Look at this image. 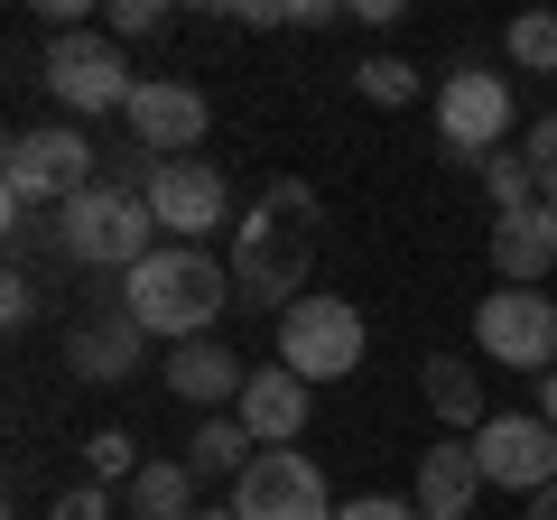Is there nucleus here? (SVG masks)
<instances>
[{
  "label": "nucleus",
  "instance_id": "nucleus-14",
  "mask_svg": "<svg viewBox=\"0 0 557 520\" xmlns=\"http://www.w3.org/2000/svg\"><path fill=\"white\" fill-rule=\"evenodd\" d=\"M168 391H177L186 409H205V419H223V400H242V381H251V362L233 354V344L223 335H196V344H177V354H168Z\"/></svg>",
  "mask_w": 557,
  "mask_h": 520
},
{
  "label": "nucleus",
  "instance_id": "nucleus-8",
  "mask_svg": "<svg viewBox=\"0 0 557 520\" xmlns=\"http://www.w3.org/2000/svg\"><path fill=\"white\" fill-rule=\"evenodd\" d=\"M474 344L502 362V372H557V298L548 288H493L474 307Z\"/></svg>",
  "mask_w": 557,
  "mask_h": 520
},
{
  "label": "nucleus",
  "instance_id": "nucleus-11",
  "mask_svg": "<svg viewBox=\"0 0 557 520\" xmlns=\"http://www.w3.org/2000/svg\"><path fill=\"white\" fill-rule=\"evenodd\" d=\"M233 511L242 520H335V502H325V474L298 446H270V456H251V474L233 483Z\"/></svg>",
  "mask_w": 557,
  "mask_h": 520
},
{
  "label": "nucleus",
  "instance_id": "nucleus-30",
  "mask_svg": "<svg viewBox=\"0 0 557 520\" xmlns=\"http://www.w3.org/2000/svg\"><path fill=\"white\" fill-rule=\"evenodd\" d=\"M539 419H548V428H557V372H548V381H539Z\"/></svg>",
  "mask_w": 557,
  "mask_h": 520
},
{
  "label": "nucleus",
  "instance_id": "nucleus-31",
  "mask_svg": "<svg viewBox=\"0 0 557 520\" xmlns=\"http://www.w3.org/2000/svg\"><path fill=\"white\" fill-rule=\"evenodd\" d=\"M530 520H557V483H548V493H539V502H530Z\"/></svg>",
  "mask_w": 557,
  "mask_h": 520
},
{
  "label": "nucleus",
  "instance_id": "nucleus-22",
  "mask_svg": "<svg viewBox=\"0 0 557 520\" xmlns=\"http://www.w3.org/2000/svg\"><path fill=\"white\" fill-rule=\"evenodd\" d=\"M483 196H493V214H530V205H548L520 149H493V159H483Z\"/></svg>",
  "mask_w": 557,
  "mask_h": 520
},
{
  "label": "nucleus",
  "instance_id": "nucleus-17",
  "mask_svg": "<svg viewBox=\"0 0 557 520\" xmlns=\"http://www.w3.org/2000/svg\"><path fill=\"white\" fill-rule=\"evenodd\" d=\"M474 493H483V465H474V446H428L418 456V520H465L474 511Z\"/></svg>",
  "mask_w": 557,
  "mask_h": 520
},
{
  "label": "nucleus",
  "instance_id": "nucleus-13",
  "mask_svg": "<svg viewBox=\"0 0 557 520\" xmlns=\"http://www.w3.org/2000/svg\"><path fill=\"white\" fill-rule=\"evenodd\" d=\"M139 344H149V335H139V325H131V307H84V317L75 325H65V372H75V381H131L139 372Z\"/></svg>",
  "mask_w": 557,
  "mask_h": 520
},
{
  "label": "nucleus",
  "instance_id": "nucleus-24",
  "mask_svg": "<svg viewBox=\"0 0 557 520\" xmlns=\"http://www.w3.org/2000/svg\"><path fill=\"white\" fill-rule=\"evenodd\" d=\"M520 159H530V177H539V196L557 205V112H539L530 131H520Z\"/></svg>",
  "mask_w": 557,
  "mask_h": 520
},
{
  "label": "nucleus",
  "instance_id": "nucleus-12",
  "mask_svg": "<svg viewBox=\"0 0 557 520\" xmlns=\"http://www.w3.org/2000/svg\"><path fill=\"white\" fill-rule=\"evenodd\" d=\"M205 131H214V102H205L196 84H177V75H139V94H131V140L149 149V159H196Z\"/></svg>",
  "mask_w": 557,
  "mask_h": 520
},
{
  "label": "nucleus",
  "instance_id": "nucleus-2",
  "mask_svg": "<svg viewBox=\"0 0 557 520\" xmlns=\"http://www.w3.org/2000/svg\"><path fill=\"white\" fill-rule=\"evenodd\" d=\"M233 298H242V288H233V260H214L205 242H159V251L121 280L131 325H139V335H168V344L214 335V317H223Z\"/></svg>",
  "mask_w": 557,
  "mask_h": 520
},
{
  "label": "nucleus",
  "instance_id": "nucleus-23",
  "mask_svg": "<svg viewBox=\"0 0 557 520\" xmlns=\"http://www.w3.org/2000/svg\"><path fill=\"white\" fill-rule=\"evenodd\" d=\"M354 94L381 102V112H399V102H418V65L409 57H362L354 65Z\"/></svg>",
  "mask_w": 557,
  "mask_h": 520
},
{
  "label": "nucleus",
  "instance_id": "nucleus-5",
  "mask_svg": "<svg viewBox=\"0 0 557 520\" xmlns=\"http://www.w3.org/2000/svg\"><path fill=\"white\" fill-rule=\"evenodd\" d=\"M38 84L65 102V112H131V57H121L112 28H57L38 57Z\"/></svg>",
  "mask_w": 557,
  "mask_h": 520
},
{
  "label": "nucleus",
  "instance_id": "nucleus-10",
  "mask_svg": "<svg viewBox=\"0 0 557 520\" xmlns=\"http://www.w3.org/2000/svg\"><path fill=\"white\" fill-rule=\"evenodd\" d=\"M465 446H474L483 483H502V493H530L539 502L557 483V428L539 419V409H530V419H483Z\"/></svg>",
  "mask_w": 557,
  "mask_h": 520
},
{
  "label": "nucleus",
  "instance_id": "nucleus-15",
  "mask_svg": "<svg viewBox=\"0 0 557 520\" xmlns=\"http://www.w3.org/2000/svg\"><path fill=\"white\" fill-rule=\"evenodd\" d=\"M307 400H317V381H298L288 362H270V372H251L242 381V400H233V419L251 428V446L270 456V446H288L307 428Z\"/></svg>",
  "mask_w": 557,
  "mask_h": 520
},
{
  "label": "nucleus",
  "instance_id": "nucleus-27",
  "mask_svg": "<svg viewBox=\"0 0 557 520\" xmlns=\"http://www.w3.org/2000/svg\"><path fill=\"white\" fill-rule=\"evenodd\" d=\"M102 28H112V38H159L168 10H159V0H112V20H102Z\"/></svg>",
  "mask_w": 557,
  "mask_h": 520
},
{
  "label": "nucleus",
  "instance_id": "nucleus-1",
  "mask_svg": "<svg viewBox=\"0 0 557 520\" xmlns=\"http://www.w3.org/2000/svg\"><path fill=\"white\" fill-rule=\"evenodd\" d=\"M307 270H317V186L278 177L270 196L233 223V288H242V307H278V298L298 307Z\"/></svg>",
  "mask_w": 557,
  "mask_h": 520
},
{
  "label": "nucleus",
  "instance_id": "nucleus-29",
  "mask_svg": "<svg viewBox=\"0 0 557 520\" xmlns=\"http://www.w3.org/2000/svg\"><path fill=\"white\" fill-rule=\"evenodd\" d=\"M335 520H418V502H391V493H354V502H335Z\"/></svg>",
  "mask_w": 557,
  "mask_h": 520
},
{
  "label": "nucleus",
  "instance_id": "nucleus-3",
  "mask_svg": "<svg viewBox=\"0 0 557 520\" xmlns=\"http://www.w3.org/2000/svg\"><path fill=\"white\" fill-rule=\"evenodd\" d=\"M57 251L75 260V270H121L131 280L139 260L159 251V214H149V196L121 177H94L84 196L57 205Z\"/></svg>",
  "mask_w": 557,
  "mask_h": 520
},
{
  "label": "nucleus",
  "instance_id": "nucleus-28",
  "mask_svg": "<svg viewBox=\"0 0 557 520\" xmlns=\"http://www.w3.org/2000/svg\"><path fill=\"white\" fill-rule=\"evenodd\" d=\"M47 520H112V493H102V483H75V493H57Z\"/></svg>",
  "mask_w": 557,
  "mask_h": 520
},
{
  "label": "nucleus",
  "instance_id": "nucleus-26",
  "mask_svg": "<svg viewBox=\"0 0 557 520\" xmlns=\"http://www.w3.org/2000/svg\"><path fill=\"white\" fill-rule=\"evenodd\" d=\"M38 280H28V270H10V280H0V325H10V335H28V325H38Z\"/></svg>",
  "mask_w": 557,
  "mask_h": 520
},
{
  "label": "nucleus",
  "instance_id": "nucleus-16",
  "mask_svg": "<svg viewBox=\"0 0 557 520\" xmlns=\"http://www.w3.org/2000/svg\"><path fill=\"white\" fill-rule=\"evenodd\" d=\"M493 270L502 288H539L557 270V214L530 205V214H493Z\"/></svg>",
  "mask_w": 557,
  "mask_h": 520
},
{
  "label": "nucleus",
  "instance_id": "nucleus-25",
  "mask_svg": "<svg viewBox=\"0 0 557 520\" xmlns=\"http://www.w3.org/2000/svg\"><path fill=\"white\" fill-rule=\"evenodd\" d=\"M84 465H94V483H121V474H139V456H131V428H102V437L84 446Z\"/></svg>",
  "mask_w": 557,
  "mask_h": 520
},
{
  "label": "nucleus",
  "instance_id": "nucleus-21",
  "mask_svg": "<svg viewBox=\"0 0 557 520\" xmlns=\"http://www.w3.org/2000/svg\"><path fill=\"white\" fill-rule=\"evenodd\" d=\"M502 57H511L520 75H557V10H520V20L502 28Z\"/></svg>",
  "mask_w": 557,
  "mask_h": 520
},
{
  "label": "nucleus",
  "instance_id": "nucleus-19",
  "mask_svg": "<svg viewBox=\"0 0 557 520\" xmlns=\"http://www.w3.org/2000/svg\"><path fill=\"white\" fill-rule=\"evenodd\" d=\"M251 456H260V446H251V428H242V419H205L196 437H186L177 465L196 483H242V474H251Z\"/></svg>",
  "mask_w": 557,
  "mask_h": 520
},
{
  "label": "nucleus",
  "instance_id": "nucleus-32",
  "mask_svg": "<svg viewBox=\"0 0 557 520\" xmlns=\"http://www.w3.org/2000/svg\"><path fill=\"white\" fill-rule=\"evenodd\" d=\"M548 214H557V205H548Z\"/></svg>",
  "mask_w": 557,
  "mask_h": 520
},
{
  "label": "nucleus",
  "instance_id": "nucleus-6",
  "mask_svg": "<svg viewBox=\"0 0 557 520\" xmlns=\"http://www.w3.org/2000/svg\"><path fill=\"white\" fill-rule=\"evenodd\" d=\"M362 344H372V325H362L354 298H298L278 307V362L298 381H354L362 372Z\"/></svg>",
  "mask_w": 557,
  "mask_h": 520
},
{
  "label": "nucleus",
  "instance_id": "nucleus-9",
  "mask_svg": "<svg viewBox=\"0 0 557 520\" xmlns=\"http://www.w3.org/2000/svg\"><path fill=\"white\" fill-rule=\"evenodd\" d=\"M149 214H159L168 242H214L223 223H233V186H223L214 159H168L159 177H149Z\"/></svg>",
  "mask_w": 557,
  "mask_h": 520
},
{
  "label": "nucleus",
  "instance_id": "nucleus-20",
  "mask_svg": "<svg viewBox=\"0 0 557 520\" xmlns=\"http://www.w3.org/2000/svg\"><path fill=\"white\" fill-rule=\"evenodd\" d=\"M131 520H196V474L186 465H139L131 474Z\"/></svg>",
  "mask_w": 557,
  "mask_h": 520
},
{
  "label": "nucleus",
  "instance_id": "nucleus-4",
  "mask_svg": "<svg viewBox=\"0 0 557 520\" xmlns=\"http://www.w3.org/2000/svg\"><path fill=\"white\" fill-rule=\"evenodd\" d=\"M102 177V149L84 140V131H10V149H0V214H10V242H28V214H57L65 196H84V186Z\"/></svg>",
  "mask_w": 557,
  "mask_h": 520
},
{
  "label": "nucleus",
  "instance_id": "nucleus-18",
  "mask_svg": "<svg viewBox=\"0 0 557 520\" xmlns=\"http://www.w3.org/2000/svg\"><path fill=\"white\" fill-rule=\"evenodd\" d=\"M418 391H428V409H437L446 428H456V437H474L483 419H493V409H483V372L465 354H428V372H418Z\"/></svg>",
  "mask_w": 557,
  "mask_h": 520
},
{
  "label": "nucleus",
  "instance_id": "nucleus-7",
  "mask_svg": "<svg viewBox=\"0 0 557 520\" xmlns=\"http://www.w3.org/2000/svg\"><path fill=\"white\" fill-rule=\"evenodd\" d=\"M437 140H446V168H474L483 177V159L511 140V75L456 65V75L437 84Z\"/></svg>",
  "mask_w": 557,
  "mask_h": 520
}]
</instances>
